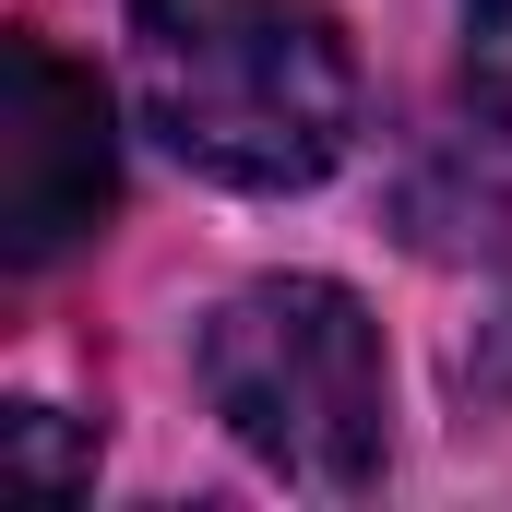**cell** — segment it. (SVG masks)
<instances>
[{
    "label": "cell",
    "mask_w": 512,
    "mask_h": 512,
    "mask_svg": "<svg viewBox=\"0 0 512 512\" xmlns=\"http://www.w3.org/2000/svg\"><path fill=\"white\" fill-rule=\"evenodd\" d=\"M131 108L215 191H310L358 143V60L322 0H131Z\"/></svg>",
    "instance_id": "cell-1"
},
{
    "label": "cell",
    "mask_w": 512,
    "mask_h": 512,
    "mask_svg": "<svg viewBox=\"0 0 512 512\" xmlns=\"http://www.w3.org/2000/svg\"><path fill=\"white\" fill-rule=\"evenodd\" d=\"M203 393H215L227 441L262 477H286L310 501L382 489L393 370H382V322L358 310V286H334V274H262V286H239L203 322Z\"/></svg>",
    "instance_id": "cell-2"
},
{
    "label": "cell",
    "mask_w": 512,
    "mask_h": 512,
    "mask_svg": "<svg viewBox=\"0 0 512 512\" xmlns=\"http://www.w3.org/2000/svg\"><path fill=\"white\" fill-rule=\"evenodd\" d=\"M120 203V131L96 72L48 36H0V262H60Z\"/></svg>",
    "instance_id": "cell-3"
},
{
    "label": "cell",
    "mask_w": 512,
    "mask_h": 512,
    "mask_svg": "<svg viewBox=\"0 0 512 512\" xmlns=\"http://www.w3.org/2000/svg\"><path fill=\"white\" fill-rule=\"evenodd\" d=\"M0 465L36 477V489H96V453L60 429V405H12V417H0Z\"/></svg>",
    "instance_id": "cell-4"
},
{
    "label": "cell",
    "mask_w": 512,
    "mask_h": 512,
    "mask_svg": "<svg viewBox=\"0 0 512 512\" xmlns=\"http://www.w3.org/2000/svg\"><path fill=\"white\" fill-rule=\"evenodd\" d=\"M465 12V108L512 131V0H453Z\"/></svg>",
    "instance_id": "cell-5"
}]
</instances>
